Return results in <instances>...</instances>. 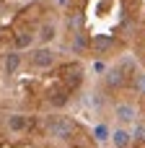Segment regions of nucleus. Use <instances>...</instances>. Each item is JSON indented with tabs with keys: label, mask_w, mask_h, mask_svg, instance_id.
Instances as JSON below:
<instances>
[{
	"label": "nucleus",
	"mask_w": 145,
	"mask_h": 148,
	"mask_svg": "<svg viewBox=\"0 0 145 148\" xmlns=\"http://www.w3.org/2000/svg\"><path fill=\"white\" fill-rule=\"evenodd\" d=\"M47 133L57 140H67L73 135V120L67 117H49L47 120Z\"/></svg>",
	"instance_id": "f257e3e1"
},
{
	"label": "nucleus",
	"mask_w": 145,
	"mask_h": 148,
	"mask_svg": "<svg viewBox=\"0 0 145 148\" xmlns=\"http://www.w3.org/2000/svg\"><path fill=\"white\" fill-rule=\"evenodd\" d=\"M114 117H117L119 122H135V117H138V109H135L132 104L122 101V104H117V107H114Z\"/></svg>",
	"instance_id": "f03ea898"
},
{
	"label": "nucleus",
	"mask_w": 145,
	"mask_h": 148,
	"mask_svg": "<svg viewBox=\"0 0 145 148\" xmlns=\"http://www.w3.org/2000/svg\"><path fill=\"white\" fill-rule=\"evenodd\" d=\"M52 62H54V55H52L49 49H36V52H31V65H34V68H52Z\"/></svg>",
	"instance_id": "7ed1b4c3"
},
{
	"label": "nucleus",
	"mask_w": 145,
	"mask_h": 148,
	"mask_svg": "<svg viewBox=\"0 0 145 148\" xmlns=\"http://www.w3.org/2000/svg\"><path fill=\"white\" fill-rule=\"evenodd\" d=\"M29 125H31V117H26V114H10L8 117L10 133H23V130H29Z\"/></svg>",
	"instance_id": "20e7f679"
},
{
	"label": "nucleus",
	"mask_w": 145,
	"mask_h": 148,
	"mask_svg": "<svg viewBox=\"0 0 145 148\" xmlns=\"http://www.w3.org/2000/svg\"><path fill=\"white\" fill-rule=\"evenodd\" d=\"M18 65H21V55H18V52H10V55H5V62H3L5 73H16V70H18Z\"/></svg>",
	"instance_id": "39448f33"
},
{
	"label": "nucleus",
	"mask_w": 145,
	"mask_h": 148,
	"mask_svg": "<svg viewBox=\"0 0 145 148\" xmlns=\"http://www.w3.org/2000/svg\"><path fill=\"white\" fill-rule=\"evenodd\" d=\"M112 140H114V146H117V148H127V146H130V133H127V130H114Z\"/></svg>",
	"instance_id": "423d86ee"
},
{
	"label": "nucleus",
	"mask_w": 145,
	"mask_h": 148,
	"mask_svg": "<svg viewBox=\"0 0 145 148\" xmlns=\"http://www.w3.org/2000/svg\"><path fill=\"white\" fill-rule=\"evenodd\" d=\"M31 42H34V34H29V31H21L16 36V47H29Z\"/></svg>",
	"instance_id": "0eeeda50"
},
{
	"label": "nucleus",
	"mask_w": 145,
	"mask_h": 148,
	"mask_svg": "<svg viewBox=\"0 0 145 148\" xmlns=\"http://www.w3.org/2000/svg\"><path fill=\"white\" fill-rule=\"evenodd\" d=\"M42 42H49V39H54V26H49V23H44L42 26Z\"/></svg>",
	"instance_id": "6e6552de"
},
{
	"label": "nucleus",
	"mask_w": 145,
	"mask_h": 148,
	"mask_svg": "<svg viewBox=\"0 0 145 148\" xmlns=\"http://www.w3.org/2000/svg\"><path fill=\"white\" fill-rule=\"evenodd\" d=\"M106 83H109V86H119V83H122V73H119V70H112V73L106 75Z\"/></svg>",
	"instance_id": "1a4fd4ad"
},
{
	"label": "nucleus",
	"mask_w": 145,
	"mask_h": 148,
	"mask_svg": "<svg viewBox=\"0 0 145 148\" xmlns=\"http://www.w3.org/2000/svg\"><path fill=\"white\" fill-rule=\"evenodd\" d=\"M135 91H138V94H145V73L135 75Z\"/></svg>",
	"instance_id": "9d476101"
},
{
	"label": "nucleus",
	"mask_w": 145,
	"mask_h": 148,
	"mask_svg": "<svg viewBox=\"0 0 145 148\" xmlns=\"http://www.w3.org/2000/svg\"><path fill=\"white\" fill-rule=\"evenodd\" d=\"M106 135H109V130H106L104 125H99V127H96V138H99V140H106Z\"/></svg>",
	"instance_id": "9b49d317"
},
{
	"label": "nucleus",
	"mask_w": 145,
	"mask_h": 148,
	"mask_svg": "<svg viewBox=\"0 0 145 148\" xmlns=\"http://www.w3.org/2000/svg\"><path fill=\"white\" fill-rule=\"evenodd\" d=\"M109 47V39H96V49H106Z\"/></svg>",
	"instance_id": "f8f14e48"
},
{
	"label": "nucleus",
	"mask_w": 145,
	"mask_h": 148,
	"mask_svg": "<svg viewBox=\"0 0 145 148\" xmlns=\"http://www.w3.org/2000/svg\"><path fill=\"white\" fill-rule=\"evenodd\" d=\"M135 135H145V125H138L135 127Z\"/></svg>",
	"instance_id": "ddd939ff"
}]
</instances>
